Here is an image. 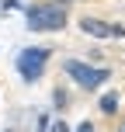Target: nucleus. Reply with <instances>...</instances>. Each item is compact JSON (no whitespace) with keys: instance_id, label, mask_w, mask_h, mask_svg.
<instances>
[{"instance_id":"nucleus-1","label":"nucleus","mask_w":125,"mask_h":132,"mask_svg":"<svg viewBox=\"0 0 125 132\" xmlns=\"http://www.w3.org/2000/svg\"><path fill=\"white\" fill-rule=\"evenodd\" d=\"M28 28L31 31H59V28H66V11L59 4H38L28 11Z\"/></svg>"},{"instance_id":"nucleus-2","label":"nucleus","mask_w":125,"mask_h":132,"mask_svg":"<svg viewBox=\"0 0 125 132\" xmlns=\"http://www.w3.org/2000/svg\"><path fill=\"white\" fill-rule=\"evenodd\" d=\"M45 63H49V49L42 45H31V49H21L18 52V73L24 84H35V80L45 73Z\"/></svg>"},{"instance_id":"nucleus-3","label":"nucleus","mask_w":125,"mask_h":132,"mask_svg":"<svg viewBox=\"0 0 125 132\" xmlns=\"http://www.w3.org/2000/svg\"><path fill=\"white\" fill-rule=\"evenodd\" d=\"M66 73H70V80H73V84H80L84 90H97V87L111 77L108 70L90 66V63H80V59H70V63H66Z\"/></svg>"},{"instance_id":"nucleus-4","label":"nucleus","mask_w":125,"mask_h":132,"mask_svg":"<svg viewBox=\"0 0 125 132\" xmlns=\"http://www.w3.org/2000/svg\"><path fill=\"white\" fill-rule=\"evenodd\" d=\"M80 28H84L87 35H94V38H122V35H125V28L104 24V21H97V18H84V21H80Z\"/></svg>"},{"instance_id":"nucleus-5","label":"nucleus","mask_w":125,"mask_h":132,"mask_svg":"<svg viewBox=\"0 0 125 132\" xmlns=\"http://www.w3.org/2000/svg\"><path fill=\"white\" fill-rule=\"evenodd\" d=\"M101 111H104V115L118 111V94H104V97H101Z\"/></svg>"},{"instance_id":"nucleus-6","label":"nucleus","mask_w":125,"mask_h":132,"mask_svg":"<svg viewBox=\"0 0 125 132\" xmlns=\"http://www.w3.org/2000/svg\"><path fill=\"white\" fill-rule=\"evenodd\" d=\"M77 132H94V125H90V122H80V125H77Z\"/></svg>"},{"instance_id":"nucleus-7","label":"nucleus","mask_w":125,"mask_h":132,"mask_svg":"<svg viewBox=\"0 0 125 132\" xmlns=\"http://www.w3.org/2000/svg\"><path fill=\"white\" fill-rule=\"evenodd\" d=\"M52 132H70V125H66V122H56V125H52Z\"/></svg>"},{"instance_id":"nucleus-8","label":"nucleus","mask_w":125,"mask_h":132,"mask_svg":"<svg viewBox=\"0 0 125 132\" xmlns=\"http://www.w3.org/2000/svg\"><path fill=\"white\" fill-rule=\"evenodd\" d=\"M118 132H125V122H122V125H118Z\"/></svg>"}]
</instances>
